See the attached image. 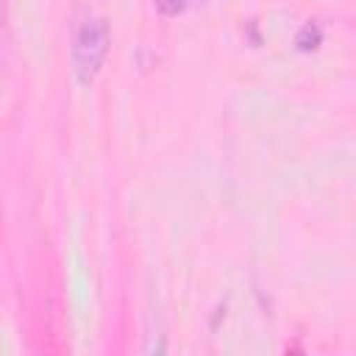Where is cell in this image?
I'll list each match as a JSON object with an SVG mask.
<instances>
[{
	"label": "cell",
	"instance_id": "6da1fadb",
	"mask_svg": "<svg viewBox=\"0 0 356 356\" xmlns=\"http://www.w3.org/2000/svg\"><path fill=\"white\" fill-rule=\"evenodd\" d=\"M108 53V25L100 17H89L72 36V70L81 83H92Z\"/></svg>",
	"mask_w": 356,
	"mask_h": 356
},
{
	"label": "cell",
	"instance_id": "7a4b0ae2",
	"mask_svg": "<svg viewBox=\"0 0 356 356\" xmlns=\"http://www.w3.org/2000/svg\"><path fill=\"white\" fill-rule=\"evenodd\" d=\"M320 44H323V31H320V25H317V22H303V25L298 28V33H295V47H298L300 53H314Z\"/></svg>",
	"mask_w": 356,
	"mask_h": 356
},
{
	"label": "cell",
	"instance_id": "3957f363",
	"mask_svg": "<svg viewBox=\"0 0 356 356\" xmlns=\"http://www.w3.org/2000/svg\"><path fill=\"white\" fill-rule=\"evenodd\" d=\"M186 3H189V0H156V8H159L164 17H175V14H181V11L186 8Z\"/></svg>",
	"mask_w": 356,
	"mask_h": 356
}]
</instances>
